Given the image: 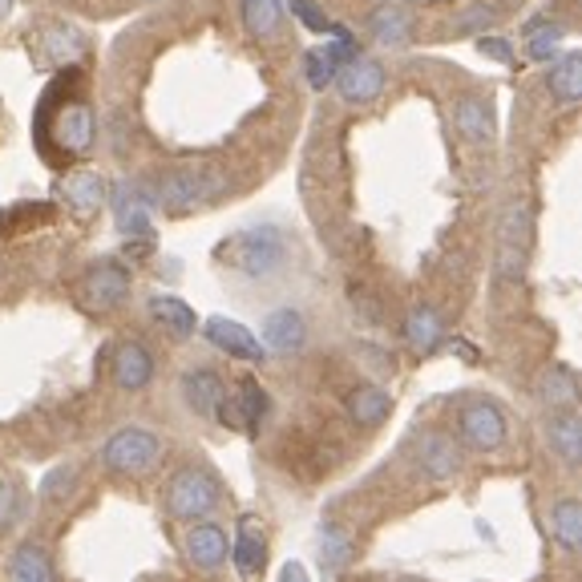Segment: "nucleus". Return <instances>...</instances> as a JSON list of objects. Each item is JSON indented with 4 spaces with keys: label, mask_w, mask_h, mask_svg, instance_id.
I'll list each match as a JSON object with an SVG mask.
<instances>
[{
    "label": "nucleus",
    "mask_w": 582,
    "mask_h": 582,
    "mask_svg": "<svg viewBox=\"0 0 582 582\" xmlns=\"http://www.w3.org/2000/svg\"><path fill=\"white\" fill-rule=\"evenodd\" d=\"M73 82H77V70H70L65 77H58L53 86L45 89L41 106H37V117H33V134H37V146L49 162H61V158H82L94 146V110H89L86 98L73 94Z\"/></svg>",
    "instance_id": "obj_1"
},
{
    "label": "nucleus",
    "mask_w": 582,
    "mask_h": 582,
    "mask_svg": "<svg viewBox=\"0 0 582 582\" xmlns=\"http://www.w3.org/2000/svg\"><path fill=\"white\" fill-rule=\"evenodd\" d=\"M219 263L231 268L243 280H271L287 263V235L280 227H247L219 243Z\"/></svg>",
    "instance_id": "obj_2"
},
{
    "label": "nucleus",
    "mask_w": 582,
    "mask_h": 582,
    "mask_svg": "<svg viewBox=\"0 0 582 582\" xmlns=\"http://www.w3.org/2000/svg\"><path fill=\"white\" fill-rule=\"evenodd\" d=\"M219 497H223V490H219V482H214L211 469L183 466L171 478V485H166V513H171V518H178V522L195 525L199 518L214 513Z\"/></svg>",
    "instance_id": "obj_3"
},
{
    "label": "nucleus",
    "mask_w": 582,
    "mask_h": 582,
    "mask_svg": "<svg viewBox=\"0 0 582 582\" xmlns=\"http://www.w3.org/2000/svg\"><path fill=\"white\" fill-rule=\"evenodd\" d=\"M158 457H162V437L143 425L117 429L114 437L101 445V466L110 469V473H122V478L150 473L158 466Z\"/></svg>",
    "instance_id": "obj_4"
},
{
    "label": "nucleus",
    "mask_w": 582,
    "mask_h": 582,
    "mask_svg": "<svg viewBox=\"0 0 582 582\" xmlns=\"http://www.w3.org/2000/svg\"><path fill=\"white\" fill-rule=\"evenodd\" d=\"M219 190H223V183L211 171H171V174H158L146 202H158L166 211H190V207L214 199Z\"/></svg>",
    "instance_id": "obj_5"
},
{
    "label": "nucleus",
    "mask_w": 582,
    "mask_h": 582,
    "mask_svg": "<svg viewBox=\"0 0 582 582\" xmlns=\"http://www.w3.org/2000/svg\"><path fill=\"white\" fill-rule=\"evenodd\" d=\"M457 429H461V441H466L469 449H478V454H494L506 445V412L497 409L494 400H469L461 417H457Z\"/></svg>",
    "instance_id": "obj_6"
},
{
    "label": "nucleus",
    "mask_w": 582,
    "mask_h": 582,
    "mask_svg": "<svg viewBox=\"0 0 582 582\" xmlns=\"http://www.w3.org/2000/svg\"><path fill=\"white\" fill-rule=\"evenodd\" d=\"M126 296H129V271L117 259L94 263L86 271V280H82V299H86V308H94V312H110Z\"/></svg>",
    "instance_id": "obj_7"
},
{
    "label": "nucleus",
    "mask_w": 582,
    "mask_h": 582,
    "mask_svg": "<svg viewBox=\"0 0 582 582\" xmlns=\"http://www.w3.org/2000/svg\"><path fill=\"white\" fill-rule=\"evenodd\" d=\"M525 247H530V207L513 202L510 211H506V219H501V275L506 280L522 275Z\"/></svg>",
    "instance_id": "obj_8"
},
{
    "label": "nucleus",
    "mask_w": 582,
    "mask_h": 582,
    "mask_svg": "<svg viewBox=\"0 0 582 582\" xmlns=\"http://www.w3.org/2000/svg\"><path fill=\"white\" fill-rule=\"evenodd\" d=\"M186 554L199 570H223L231 554V538L223 525L214 522H195L186 530Z\"/></svg>",
    "instance_id": "obj_9"
},
{
    "label": "nucleus",
    "mask_w": 582,
    "mask_h": 582,
    "mask_svg": "<svg viewBox=\"0 0 582 582\" xmlns=\"http://www.w3.org/2000/svg\"><path fill=\"white\" fill-rule=\"evenodd\" d=\"M110 372H114L117 388H126V393H143L146 384L154 381V356H150V348H146L143 340H126V344H117Z\"/></svg>",
    "instance_id": "obj_10"
},
{
    "label": "nucleus",
    "mask_w": 582,
    "mask_h": 582,
    "mask_svg": "<svg viewBox=\"0 0 582 582\" xmlns=\"http://www.w3.org/2000/svg\"><path fill=\"white\" fill-rule=\"evenodd\" d=\"M336 82H340V94L344 101H356V106H364V101H376L384 89V70L376 65L372 58H360L356 53L348 65H340L336 73Z\"/></svg>",
    "instance_id": "obj_11"
},
{
    "label": "nucleus",
    "mask_w": 582,
    "mask_h": 582,
    "mask_svg": "<svg viewBox=\"0 0 582 582\" xmlns=\"http://www.w3.org/2000/svg\"><path fill=\"white\" fill-rule=\"evenodd\" d=\"M231 558H235V570H239L243 579H256L259 570H263V562H268V534H263L259 518H251V513L239 518V534H235Z\"/></svg>",
    "instance_id": "obj_12"
},
{
    "label": "nucleus",
    "mask_w": 582,
    "mask_h": 582,
    "mask_svg": "<svg viewBox=\"0 0 582 582\" xmlns=\"http://www.w3.org/2000/svg\"><path fill=\"white\" fill-rule=\"evenodd\" d=\"M417 466L433 482H449V478H457V469H461V457H457V445L445 433H425L421 445H417Z\"/></svg>",
    "instance_id": "obj_13"
},
{
    "label": "nucleus",
    "mask_w": 582,
    "mask_h": 582,
    "mask_svg": "<svg viewBox=\"0 0 582 582\" xmlns=\"http://www.w3.org/2000/svg\"><path fill=\"white\" fill-rule=\"evenodd\" d=\"M61 199L70 207L77 219H89V214L101 211V202H106V178L94 171H73L65 174V183H61Z\"/></svg>",
    "instance_id": "obj_14"
},
{
    "label": "nucleus",
    "mask_w": 582,
    "mask_h": 582,
    "mask_svg": "<svg viewBox=\"0 0 582 582\" xmlns=\"http://www.w3.org/2000/svg\"><path fill=\"white\" fill-rule=\"evenodd\" d=\"M207 340H211L214 348H223L227 356H235V360H263V356H268V348H259L256 336H251L243 324L227 320V315L207 320Z\"/></svg>",
    "instance_id": "obj_15"
},
{
    "label": "nucleus",
    "mask_w": 582,
    "mask_h": 582,
    "mask_svg": "<svg viewBox=\"0 0 582 582\" xmlns=\"http://www.w3.org/2000/svg\"><path fill=\"white\" fill-rule=\"evenodd\" d=\"M308 340V324L296 308H275V312L263 320V344L271 352H299Z\"/></svg>",
    "instance_id": "obj_16"
},
{
    "label": "nucleus",
    "mask_w": 582,
    "mask_h": 582,
    "mask_svg": "<svg viewBox=\"0 0 582 582\" xmlns=\"http://www.w3.org/2000/svg\"><path fill=\"white\" fill-rule=\"evenodd\" d=\"M231 405H235V417H239L243 433L256 437L259 429H263V421H268V409H271V400H268V393L259 388V381L243 376V381L235 384V393H231Z\"/></svg>",
    "instance_id": "obj_17"
},
{
    "label": "nucleus",
    "mask_w": 582,
    "mask_h": 582,
    "mask_svg": "<svg viewBox=\"0 0 582 582\" xmlns=\"http://www.w3.org/2000/svg\"><path fill=\"white\" fill-rule=\"evenodd\" d=\"M223 393H227V384L211 369H190L183 376V400L199 412V417H214V405L223 400Z\"/></svg>",
    "instance_id": "obj_18"
},
{
    "label": "nucleus",
    "mask_w": 582,
    "mask_h": 582,
    "mask_svg": "<svg viewBox=\"0 0 582 582\" xmlns=\"http://www.w3.org/2000/svg\"><path fill=\"white\" fill-rule=\"evenodd\" d=\"M546 441H550V449L567 466H579V457H582V421H579V412L574 409H562V412H554L550 421H546Z\"/></svg>",
    "instance_id": "obj_19"
},
{
    "label": "nucleus",
    "mask_w": 582,
    "mask_h": 582,
    "mask_svg": "<svg viewBox=\"0 0 582 582\" xmlns=\"http://www.w3.org/2000/svg\"><path fill=\"white\" fill-rule=\"evenodd\" d=\"M117 207V227L126 231L129 239H150V202L138 186H117L114 195Z\"/></svg>",
    "instance_id": "obj_20"
},
{
    "label": "nucleus",
    "mask_w": 582,
    "mask_h": 582,
    "mask_svg": "<svg viewBox=\"0 0 582 582\" xmlns=\"http://www.w3.org/2000/svg\"><path fill=\"white\" fill-rule=\"evenodd\" d=\"M9 582H58V570H53V558L45 554V546L25 542L9 558Z\"/></svg>",
    "instance_id": "obj_21"
},
{
    "label": "nucleus",
    "mask_w": 582,
    "mask_h": 582,
    "mask_svg": "<svg viewBox=\"0 0 582 582\" xmlns=\"http://www.w3.org/2000/svg\"><path fill=\"white\" fill-rule=\"evenodd\" d=\"M388 409H393V397L384 388H376V384H360V388L348 393V412H352L356 425H381Z\"/></svg>",
    "instance_id": "obj_22"
},
{
    "label": "nucleus",
    "mask_w": 582,
    "mask_h": 582,
    "mask_svg": "<svg viewBox=\"0 0 582 582\" xmlns=\"http://www.w3.org/2000/svg\"><path fill=\"white\" fill-rule=\"evenodd\" d=\"M369 29H372V37H376L381 45L397 49V45H409L412 16L405 13V9H397V4H381V9L369 16Z\"/></svg>",
    "instance_id": "obj_23"
},
{
    "label": "nucleus",
    "mask_w": 582,
    "mask_h": 582,
    "mask_svg": "<svg viewBox=\"0 0 582 582\" xmlns=\"http://www.w3.org/2000/svg\"><path fill=\"white\" fill-rule=\"evenodd\" d=\"M454 122L457 129L466 134L469 143H490V134H494V117H490V106L482 98H461L454 110Z\"/></svg>",
    "instance_id": "obj_24"
},
{
    "label": "nucleus",
    "mask_w": 582,
    "mask_h": 582,
    "mask_svg": "<svg viewBox=\"0 0 582 582\" xmlns=\"http://www.w3.org/2000/svg\"><path fill=\"white\" fill-rule=\"evenodd\" d=\"M405 340L412 352H433L441 344V315L433 308H412L405 320Z\"/></svg>",
    "instance_id": "obj_25"
},
{
    "label": "nucleus",
    "mask_w": 582,
    "mask_h": 582,
    "mask_svg": "<svg viewBox=\"0 0 582 582\" xmlns=\"http://www.w3.org/2000/svg\"><path fill=\"white\" fill-rule=\"evenodd\" d=\"M550 530H554V538H558L562 550L574 554L582 546V506L574 501V497L558 501V506L550 510Z\"/></svg>",
    "instance_id": "obj_26"
},
{
    "label": "nucleus",
    "mask_w": 582,
    "mask_h": 582,
    "mask_svg": "<svg viewBox=\"0 0 582 582\" xmlns=\"http://www.w3.org/2000/svg\"><path fill=\"white\" fill-rule=\"evenodd\" d=\"M150 315H154L158 324L166 327L171 336H178V340H183V336H190V332H195V324H199V320H195V312L186 308L183 299H174V296H154V299H150Z\"/></svg>",
    "instance_id": "obj_27"
},
{
    "label": "nucleus",
    "mask_w": 582,
    "mask_h": 582,
    "mask_svg": "<svg viewBox=\"0 0 582 582\" xmlns=\"http://www.w3.org/2000/svg\"><path fill=\"white\" fill-rule=\"evenodd\" d=\"M550 94L562 101V106H574V101L582 98V58L579 53H567V58L550 70Z\"/></svg>",
    "instance_id": "obj_28"
},
{
    "label": "nucleus",
    "mask_w": 582,
    "mask_h": 582,
    "mask_svg": "<svg viewBox=\"0 0 582 582\" xmlns=\"http://www.w3.org/2000/svg\"><path fill=\"white\" fill-rule=\"evenodd\" d=\"M280 0H243V25L251 37H271V33L280 29Z\"/></svg>",
    "instance_id": "obj_29"
},
{
    "label": "nucleus",
    "mask_w": 582,
    "mask_h": 582,
    "mask_svg": "<svg viewBox=\"0 0 582 582\" xmlns=\"http://www.w3.org/2000/svg\"><path fill=\"white\" fill-rule=\"evenodd\" d=\"M82 49H86L82 33L65 29V25H53V29H49V37H45V61H53V65H65V61H73L77 53H82Z\"/></svg>",
    "instance_id": "obj_30"
},
{
    "label": "nucleus",
    "mask_w": 582,
    "mask_h": 582,
    "mask_svg": "<svg viewBox=\"0 0 582 582\" xmlns=\"http://www.w3.org/2000/svg\"><path fill=\"white\" fill-rule=\"evenodd\" d=\"M352 558V542H348V534H344L340 525H324L320 530V562L324 567H344Z\"/></svg>",
    "instance_id": "obj_31"
},
{
    "label": "nucleus",
    "mask_w": 582,
    "mask_h": 582,
    "mask_svg": "<svg viewBox=\"0 0 582 582\" xmlns=\"http://www.w3.org/2000/svg\"><path fill=\"white\" fill-rule=\"evenodd\" d=\"M542 397H546V405L550 409H574V381H570V372L554 369L542 376Z\"/></svg>",
    "instance_id": "obj_32"
},
{
    "label": "nucleus",
    "mask_w": 582,
    "mask_h": 582,
    "mask_svg": "<svg viewBox=\"0 0 582 582\" xmlns=\"http://www.w3.org/2000/svg\"><path fill=\"white\" fill-rule=\"evenodd\" d=\"M73 485H77V473H73V466H58L41 482V497L49 501V506H61V501L73 494Z\"/></svg>",
    "instance_id": "obj_33"
},
{
    "label": "nucleus",
    "mask_w": 582,
    "mask_h": 582,
    "mask_svg": "<svg viewBox=\"0 0 582 582\" xmlns=\"http://www.w3.org/2000/svg\"><path fill=\"white\" fill-rule=\"evenodd\" d=\"M336 73H340V61L332 58L327 49L308 53V82H312V89H327L336 82Z\"/></svg>",
    "instance_id": "obj_34"
},
{
    "label": "nucleus",
    "mask_w": 582,
    "mask_h": 582,
    "mask_svg": "<svg viewBox=\"0 0 582 582\" xmlns=\"http://www.w3.org/2000/svg\"><path fill=\"white\" fill-rule=\"evenodd\" d=\"M21 518V485L0 473V534Z\"/></svg>",
    "instance_id": "obj_35"
},
{
    "label": "nucleus",
    "mask_w": 582,
    "mask_h": 582,
    "mask_svg": "<svg viewBox=\"0 0 582 582\" xmlns=\"http://www.w3.org/2000/svg\"><path fill=\"white\" fill-rule=\"evenodd\" d=\"M558 37H562L558 25H530V58L550 61L554 49H558Z\"/></svg>",
    "instance_id": "obj_36"
},
{
    "label": "nucleus",
    "mask_w": 582,
    "mask_h": 582,
    "mask_svg": "<svg viewBox=\"0 0 582 582\" xmlns=\"http://www.w3.org/2000/svg\"><path fill=\"white\" fill-rule=\"evenodd\" d=\"M292 13H296L304 25H312V29H320V33L336 29V25H332V21H327L320 9H312V0H292Z\"/></svg>",
    "instance_id": "obj_37"
},
{
    "label": "nucleus",
    "mask_w": 582,
    "mask_h": 582,
    "mask_svg": "<svg viewBox=\"0 0 582 582\" xmlns=\"http://www.w3.org/2000/svg\"><path fill=\"white\" fill-rule=\"evenodd\" d=\"M482 53H490L497 61H510V45L497 41V37H482Z\"/></svg>",
    "instance_id": "obj_38"
},
{
    "label": "nucleus",
    "mask_w": 582,
    "mask_h": 582,
    "mask_svg": "<svg viewBox=\"0 0 582 582\" xmlns=\"http://www.w3.org/2000/svg\"><path fill=\"white\" fill-rule=\"evenodd\" d=\"M490 21H494L490 9H473V13L461 16V25H466V29H482V25H490Z\"/></svg>",
    "instance_id": "obj_39"
},
{
    "label": "nucleus",
    "mask_w": 582,
    "mask_h": 582,
    "mask_svg": "<svg viewBox=\"0 0 582 582\" xmlns=\"http://www.w3.org/2000/svg\"><path fill=\"white\" fill-rule=\"evenodd\" d=\"M280 582H312V579H308V570L299 567V562H287V567L280 570Z\"/></svg>",
    "instance_id": "obj_40"
},
{
    "label": "nucleus",
    "mask_w": 582,
    "mask_h": 582,
    "mask_svg": "<svg viewBox=\"0 0 582 582\" xmlns=\"http://www.w3.org/2000/svg\"><path fill=\"white\" fill-rule=\"evenodd\" d=\"M9 9H13V0H0V16L9 13Z\"/></svg>",
    "instance_id": "obj_41"
}]
</instances>
